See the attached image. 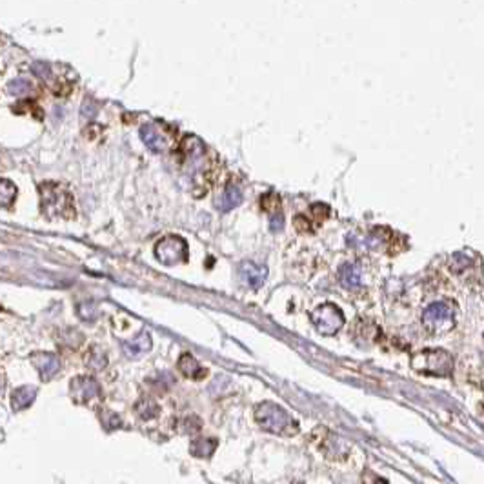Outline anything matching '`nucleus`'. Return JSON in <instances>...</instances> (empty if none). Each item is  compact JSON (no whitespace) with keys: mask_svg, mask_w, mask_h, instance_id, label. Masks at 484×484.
Segmentation results:
<instances>
[{"mask_svg":"<svg viewBox=\"0 0 484 484\" xmlns=\"http://www.w3.org/2000/svg\"><path fill=\"white\" fill-rule=\"evenodd\" d=\"M182 173L190 182L195 195H204L212 182L213 162L209 159L206 146L195 135H188L181 144Z\"/></svg>","mask_w":484,"mask_h":484,"instance_id":"obj_1","label":"nucleus"},{"mask_svg":"<svg viewBox=\"0 0 484 484\" xmlns=\"http://www.w3.org/2000/svg\"><path fill=\"white\" fill-rule=\"evenodd\" d=\"M79 315L80 319L86 320V322H91V320L97 319V306L95 304H80L79 306Z\"/></svg>","mask_w":484,"mask_h":484,"instance_id":"obj_24","label":"nucleus"},{"mask_svg":"<svg viewBox=\"0 0 484 484\" xmlns=\"http://www.w3.org/2000/svg\"><path fill=\"white\" fill-rule=\"evenodd\" d=\"M40 193V209L48 218H73L75 206L73 195L68 188L60 186L57 182H44L38 188Z\"/></svg>","mask_w":484,"mask_h":484,"instance_id":"obj_2","label":"nucleus"},{"mask_svg":"<svg viewBox=\"0 0 484 484\" xmlns=\"http://www.w3.org/2000/svg\"><path fill=\"white\" fill-rule=\"evenodd\" d=\"M282 224H284L282 213L281 212L273 213L272 217H270V228H272V231H281Z\"/></svg>","mask_w":484,"mask_h":484,"instance_id":"obj_26","label":"nucleus"},{"mask_svg":"<svg viewBox=\"0 0 484 484\" xmlns=\"http://www.w3.org/2000/svg\"><path fill=\"white\" fill-rule=\"evenodd\" d=\"M411 366L415 372L437 375V377H448L453 372V357L444 350H422L415 353L411 359Z\"/></svg>","mask_w":484,"mask_h":484,"instance_id":"obj_4","label":"nucleus"},{"mask_svg":"<svg viewBox=\"0 0 484 484\" xmlns=\"http://www.w3.org/2000/svg\"><path fill=\"white\" fill-rule=\"evenodd\" d=\"M151 344L153 342H151V335L148 331H140L137 337L123 342V350L129 359H138V357H142L144 353H148L151 350Z\"/></svg>","mask_w":484,"mask_h":484,"instance_id":"obj_12","label":"nucleus"},{"mask_svg":"<svg viewBox=\"0 0 484 484\" xmlns=\"http://www.w3.org/2000/svg\"><path fill=\"white\" fill-rule=\"evenodd\" d=\"M255 420L262 430L272 433H293L297 431V422H293L284 408L275 403H261L255 408Z\"/></svg>","mask_w":484,"mask_h":484,"instance_id":"obj_3","label":"nucleus"},{"mask_svg":"<svg viewBox=\"0 0 484 484\" xmlns=\"http://www.w3.org/2000/svg\"><path fill=\"white\" fill-rule=\"evenodd\" d=\"M215 450H217L215 439H195L190 444V452L195 457H212Z\"/></svg>","mask_w":484,"mask_h":484,"instance_id":"obj_17","label":"nucleus"},{"mask_svg":"<svg viewBox=\"0 0 484 484\" xmlns=\"http://www.w3.org/2000/svg\"><path fill=\"white\" fill-rule=\"evenodd\" d=\"M309 317H311V322L317 328V331L322 335H335L344 324V315L339 309V306L331 303L315 308Z\"/></svg>","mask_w":484,"mask_h":484,"instance_id":"obj_7","label":"nucleus"},{"mask_svg":"<svg viewBox=\"0 0 484 484\" xmlns=\"http://www.w3.org/2000/svg\"><path fill=\"white\" fill-rule=\"evenodd\" d=\"M422 324L426 330L433 331V333H444V331L452 330L455 324L453 308L448 303L430 304L422 314Z\"/></svg>","mask_w":484,"mask_h":484,"instance_id":"obj_6","label":"nucleus"},{"mask_svg":"<svg viewBox=\"0 0 484 484\" xmlns=\"http://www.w3.org/2000/svg\"><path fill=\"white\" fill-rule=\"evenodd\" d=\"M262 209L268 213H279L281 212V199L277 197L275 193H268V195H264L262 197V203H261Z\"/></svg>","mask_w":484,"mask_h":484,"instance_id":"obj_22","label":"nucleus"},{"mask_svg":"<svg viewBox=\"0 0 484 484\" xmlns=\"http://www.w3.org/2000/svg\"><path fill=\"white\" fill-rule=\"evenodd\" d=\"M69 392L75 403H90V400L101 397V386L93 377L79 375L69 384Z\"/></svg>","mask_w":484,"mask_h":484,"instance_id":"obj_9","label":"nucleus"},{"mask_svg":"<svg viewBox=\"0 0 484 484\" xmlns=\"http://www.w3.org/2000/svg\"><path fill=\"white\" fill-rule=\"evenodd\" d=\"M8 91H10L11 95H15V97H26L35 91V86H33L31 80L24 79V77H18V79L11 80Z\"/></svg>","mask_w":484,"mask_h":484,"instance_id":"obj_20","label":"nucleus"},{"mask_svg":"<svg viewBox=\"0 0 484 484\" xmlns=\"http://www.w3.org/2000/svg\"><path fill=\"white\" fill-rule=\"evenodd\" d=\"M4 394V379L0 377V395Z\"/></svg>","mask_w":484,"mask_h":484,"instance_id":"obj_29","label":"nucleus"},{"mask_svg":"<svg viewBox=\"0 0 484 484\" xmlns=\"http://www.w3.org/2000/svg\"><path fill=\"white\" fill-rule=\"evenodd\" d=\"M293 224H295V226H297V229H301V231H309V229H311V226H309V222H308V218L303 217V215H298V217L293 220Z\"/></svg>","mask_w":484,"mask_h":484,"instance_id":"obj_28","label":"nucleus"},{"mask_svg":"<svg viewBox=\"0 0 484 484\" xmlns=\"http://www.w3.org/2000/svg\"><path fill=\"white\" fill-rule=\"evenodd\" d=\"M35 397H37V390L33 388V386H21L11 395V408L15 411L24 410V408L31 405Z\"/></svg>","mask_w":484,"mask_h":484,"instance_id":"obj_15","label":"nucleus"},{"mask_svg":"<svg viewBox=\"0 0 484 484\" xmlns=\"http://www.w3.org/2000/svg\"><path fill=\"white\" fill-rule=\"evenodd\" d=\"M239 275L244 281L246 286L259 290L264 284V281H266L268 270L264 266L253 264V262H242L239 268Z\"/></svg>","mask_w":484,"mask_h":484,"instance_id":"obj_11","label":"nucleus"},{"mask_svg":"<svg viewBox=\"0 0 484 484\" xmlns=\"http://www.w3.org/2000/svg\"><path fill=\"white\" fill-rule=\"evenodd\" d=\"M88 364H90L91 370H102V368H106L107 359H106V355L102 353V351H99L97 348H93L90 353V359H88Z\"/></svg>","mask_w":484,"mask_h":484,"instance_id":"obj_23","label":"nucleus"},{"mask_svg":"<svg viewBox=\"0 0 484 484\" xmlns=\"http://www.w3.org/2000/svg\"><path fill=\"white\" fill-rule=\"evenodd\" d=\"M16 199V186L8 179H0V207H11Z\"/></svg>","mask_w":484,"mask_h":484,"instance_id":"obj_19","label":"nucleus"},{"mask_svg":"<svg viewBox=\"0 0 484 484\" xmlns=\"http://www.w3.org/2000/svg\"><path fill=\"white\" fill-rule=\"evenodd\" d=\"M160 408L157 406V403H153L151 399H140L135 405V413L138 415V419L142 420H149V419H155L157 415H159Z\"/></svg>","mask_w":484,"mask_h":484,"instance_id":"obj_18","label":"nucleus"},{"mask_svg":"<svg viewBox=\"0 0 484 484\" xmlns=\"http://www.w3.org/2000/svg\"><path fill=\"white\" fill-rule=\"evenodd\" d=\"M155 257L160 264L164 266H175L181 262L188 261V244L186 240L177 237V235H168L164 239H160L155 246Z\"/></svg>","mask_w":484,"mask_h":484,"instance_id":"obj_5","label":"nucleus"},{"mask_svg":"<svg viewBox=\"0 0 484 484\" xmlns=\"http://www.w3.org/2000/svg\"><path fill=\"white\" fill-rule=\"evenodd\" d=\"M177 368L181 370V373L184 375V377L195 379V381L204 379L207 373L206 368L201 366V362H199L193 355H190V353H182L179 362H177Z\"/></svg>","mask_w":484,"mask_h":484,"instance_id":"obj_13","label":"nucleus"},{"mask_svg":"<svg viewBox=\"0 0 484 484\" xmlns=\"http://www.w3.org/2000/svg\"><path fill=\"white\" fill-rule=\"evenodd\" d=\"M361 281L362 272L357 264H350V262H348V264H342V266L339 268V282H341L344 288H348V290H353V288L359 286Z\"/></svg>","mask_w":484,"mask_h":484,"instance_id":"obj_16","label":"nucleus"},{"mask_svg":"<svg viewBox=\"0 0 484 484\" xmlns=\"http://www.w3.org/2000/svg\"><path fill=\"white\" fill-rule=\"evenodd\" d=\"M242 203V192H240L239 186H228L224 190L220 195L215 201V206L220 209V212H231L233 207H237Z\"/></svg>","mask_w":484,"mask_h":484,"instance_id":"obj_14","label":"nucleus"},{"mask_svg":"<svg viewBox=\"0 0 484 484\" xmlns=\"http://www.w3.org/2000/svg\"><path fill=\"white\" fill-rule=\"evenodd\" d=\"M140 138L146 144V148L151 149L153 153H164L166 149H170L171 137L164 128H160L159 124H146L140 129Z\"/></svg>","mask_w":484,"mask_h":484,"instance_id":"obj_8","label":"nucleus"},{"mask_svg":"<svg viewBox=\"0 0 484 484\" xmlns=\"http://www.w3.org/2000/svg\"><path fill=\"white\" fill-rule=\"evenodd\" d=\"M293 484H303V483H293Z\"/></svg>","mask_w":484,"mask_h":484,"instance_id":"obj_30","label":"nucleus"},{"mask_svg":"<svg viewBox=\"0 0 484 484\" xmlns=\"http://www.w3.org/2000/svg\"><path fill=\"white\" fill-rule=\"evenodd\" d=\"M311 212H314V215L317 217V220H322V218L328 217V207L322 206V204H315V206L311 207Z\"/></svg>","mask_w":484,"mask_h":484,"instance_id":"obj_27","label":"nucleus"},{"mask_svg":"<svg viewBox=\"0 0 484 484\" xmlns=\"http://www.w3.org/2000/svg\"><path fill=\"white\" fill-rule=\"evenodd\" d=\"M468 266H470V261H468V259H466V257H464V255H461V253H459V255L453 257L452 270H453V272H455V273H461V272H463V270H464V268H468Z\"/></svg>","mask_w":484,"mask_h":484,"instance_id":"obj_25","label":"nucleus"},{"mask_svg":"<svg viewBox=\"0 0 484 484\" xmlns=\"http://www.w3.org/2000/svg\"><path fill=\"white\" fill-rule=\"evenodd\" d=\"M33 368L37 370V373L40 375L42 381H51V379L59 373L60 370V361L59 357L53 355V353H46V351H37L29 357Z\"/></svg>","mask_w":484,"mask_h":484,"instance_id":"obj_10","label":"nucleus"},{"mask_svg":"<svg viewBox=\"0 0 484 484\" xmlns=\"http://www.w3.org/2000/svg\"><path fill=\"white\" fill-rule=\"evenodd\" d=\"M99 419H101L102 426H104L106 430H115V428H120V424H123L120 417L112 410H101Z\"/></svg>","mask_w":484,"mask_h":484,"instance_id":"obj_21","label":"nucleus"}]
</instances>
